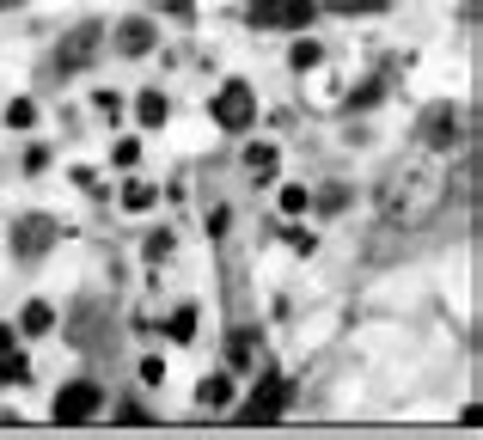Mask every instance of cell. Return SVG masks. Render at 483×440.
<instances>
[{
	"instance_id": "cell-21",
	"label": "cell",
	"mask_w": 483,
	"mask_h": 440,
	"mask_svg": "<svg viewBox=\"0 0 483 440\" xmlns=\"http://www.w3.org/2000/svg\"><path fill=\"white\" fill-rule=\"evenodd\" d=\"M251 25L257 31H276V0H251Z\"/></svg>"
},
{
	"instance_id": "cell-25",
	"label": "cell",
	"mask_w": 483,
	"mask_h": 440,
	"mask_svg": "<svg viewBox=\"0 0 483 440\" xmlns=\"http://www.w3.org/2000/svg\"><path fill=\"white\" fill-rule=\"evenodd\" d=\"M166 251H172V233H153V238H147V257H153V263H160Z\"/></svg>"
},
{
	"instance_id": "cell-14",
	"label": "cell",
	"mask_w": 483,
	"mask_h": 440,
	"mask_svg": "<svg viewBox=\"0 0 483 440\" xmlns=\"http://www.w3.org/2000/svg\"><path fill=\"white\" fill-rule=\"evenodd\" d=\"M135 116H141V129H160V123L172 116V104L160 99V92H141V99H135Z\"/></svg>"
},
{
	"instance_id": "cell-23",
	"label": "cell",
	"mask_w": 483,
	"mask_h": 440,
	"mask_svg": "<svg viewBox=\"0 0 483 440\" xmlns=\"http://www.w3.org/2000/svg\"><path fill=\"white\" fill-rule=\"evenodd\" d=\"M331 6H337V13H385L392 0H331Z\"/></svg>"
},
{
	"instance_id": "cell-22",
	"label": "cell",
	"mask_w": 483,
	"mask_h": 440,
	"mask_svg": "<svg viewBox=\"0 0 483 440\" xmlns=\"http://www.w3.org/2000/svg\"><path fill=\"white\" fill-rule=\"evenodd\" d=\"M92 110H99V116H110V123H116V116H123V99H116V92H92Z\"/></svg>"
},
{
	"instance_id": "cell-4",
	"label": "cell",
	"mask_w": 483,
	"mask_h": 440,
	"mask_svg": "<svg viewBox=\"0 0 483 440\" xmlns=\"http://www.w3.org/2000/svg\"><path fill=\"white\" fill-rule=\"evenodd\" d=\"M104 43H110V31H104V25H73V31L62 37V49H56V68H62V73L92 68V62L104 56Z\"/></svg>"
},
{
	"instance_id": "cell-16",
	"label": "cell",
	"mask_w": 483,
	"mask_h": 440,
	"mask_svg": "<svg viewBox=\"0 0 483 440\" xmlns=\"http://www.w3.org/2000/svg\"><path fill=\"white\" fill-rule=\"evenodd\" d=\"M166 337L172 342H196V306H177L172 318H166Z\"/></svg>"
},
{
	"instance_id": "cell-10",
	"label": "cell",
	"mask_w": 483,
	"mask_h": 440,
	"mask_svg": "<svg viewBox=\"0 0 483 440\" xmlns=\"http://www.w3.org/2000/svg\"><path fill=\"white\" fill-rule=\"evenodd\" d=\"M251 349H257V331H251V324H239V331L227 337V373H245V367H251Z\"/></svg>"
},
{
	"instance_id": "cell-13",
	"label": "cell",
	"mask_w": 483,
	"mask_h": 440,
	"mask_svg": "<svg viewBox=\"0 0 483 440\" xmlns=\"http://www.w3.org/2000/svg\"><path fill=\"white\" fill-rule=\"evenodd\" d=\"M276 166H281V153H276V147H270V141H263V147H251V153H245V171H251V177H257V184H270V177H276Z\"/></svg>"
},
{
	"instance_id": "cell-2",
	"label": "cell",
	"mask_w": 483,
	"mask_h": 440,
	"mask_svg": "<svg viewBox=\"0 0 483 440\" xmlns=\"http://www.w3.org/2000/svg\"><path fill=\"white\" fill-rule=\"evenodd\" d=\"M465 135H471V123H465V110H459V104H428V110H422V129H416L422 147L447 153L453 141H465Z\"/></svg>"
},
{
	"instance_id": "cell-11",
	"label": "cell",
	"mask_w": 483,
	"mask_h": 440,
	"mask_svg": "<svg viewBox=\"0 0 483 440\" xmlns=\"http://www.w3.org/2000/svg\"><path fill=\"white\" fill-rule=\"evenodd\" d=\"M19 331H25V337H49V331H56V306L31 300L25 312H19Z\"/></svg>"
},
{
	"instance_id": "cell-9",
	"label": "cell",
	"mask_w": 483,
	"mask_h": 440,
	"mask_svg": "<svg viewBox=\"0 0 483 440\" xmlns=\"http://www.w3.org/2000/svg\"><path fill=\"white\" fill-rule=\"evenodd\" d=\"M318 0H276V31H306Z\"/></svg>"
},
{
	"instance_id": "cell-18",
	"label": "cell",
	"mask_w": 483,
	"mask_h": 440,
	"mask_svg": "<svg viewBox=\"0 0 483 440\" xmlns=\"http://www.w3.org/2000/svg\"><path fill=\"white\" fill-rule=\"evenodd\" d=\"M288 62H294V68L306 73V68H318V62H324V49H318V43H312V37H300V43H294V56H288Z\"/></svg>"
},
{
	"instance_id": "cell-3",
	"label": "cell",
	"mask_w": 483,
	"mask_h": 440,
	"mask_svg": "<svg viewBox=\"0 0 483 440\" xmlns=\"http://www.w3.org/2000/svg\"><path fill=\"white\" fill-rule=\"evenodd\" d=\"M214 123H220L227 135H245V129L257 123V92H251L245 80H227V86L214 92Z\"/></svg>"
},
{
	"instance_id": "cell-5",
	"label": "cell",
	"mask_w": 483,
	"mask_h": 440,
	"mask_svg": "<svg viewBox=\"0 0 483 440\" xmlns=\"http://www.w3.org/2000/svg\"><path fill=\"white\" fill-rule=\"evenodd\" d=\"M99 410H104V392L92 385V379H68V385L56 392V422H68V428L92 422Z\"/></svg>"
},
{
	"instance_id": "cell-20",
	"label": "cell",
	"mask_w": 483,
	"mask_h": 440,
	"mask_svg": "<svg viewBox=\"0 0 483 440\" xmlns=\"http://www.w3.org/2000/svg\"><path fill=\"white\" fill-rule=\"evenodd\" d=\"M306 208H312L306 184H288V190H281V214H306Z\"/></svg>"
},
{
	"instance_id": "cell-26",
	"label": "cell",
	"mask_w": 483,
	"mask_h": 440,
	"mask_svg": "<svg viewBox=\"0 0 483 440\" xmlns=\"http://www.w3.org/2000/svg\"><path fill=\"white\" fill-rule=\"evenodd\" d=\"M141 379H147V385H160V379H166V367H160V355H147V361H141Z\"/></svg>"
},
{
	"instance_id": "cell-15",
	"label": "cell",
	"mask_w": 483,
	"mask_h": 440,
	"mask_svg": "<svg viewBox=\"0 0 483 440\" xmlns=\"http://www.w3.org/2000/svg\"><path fill=\"white\" fill-rule=\"evenodd\" d=\"M0 385H31V361L13 355V349H0Z\"/></svg>"
},
{
	"instance_id": "cell-12",
	"label": "cell",
	"mask_w": 483,
	"mask_h": 440,
	"mask_svg": "<svg viewBox=\"0 0 483 440\" xmlns=\"http://www.w3.org/2000/svg\"><path fill=\"white\" fill-rule=\"evenodd\" d=\"M196 404L227 410V404H233V373H214V379H203V385H196Z\"/></svg>"
},
{
	"instance_id": "cell-19",
	"label": "cell",
	"mask_w": 483,
	"mask_h": 440,
	"mask_svg": "<svg viewBox=\"0 0 483 440\" xmlns=\"http://www.w3.org/2000/svg\"><path fill=\"white\" fill-rule=\"evenodd\" d=\"M6 123H13V129H31V123H37V104L31 99H13V104H6Z\"/></svg>"
},
{
	"instance_id": "cell-8",
	"label": "cell",
	"mask_w": 483,
	"mask_h": 440,
	"mask_svg": "<svg viewBox=\"0 0 483 440\" xmlns=\"http://www.w3.org/2000/svg\"><path fill=\"white\" fill-rule=\"evenodd\" d=\"M110 43H116V56H147V49L160 43V25H147V19H123V25L110 31Z\"/></svg>"
},
{
	"instance_id": "cell-28",
	"label": "cell",
	"mask_w": 483,
	"mask_h": 440,
	"mask_svg": "<svg viewBox=\"0 0 483 440\" xmlns=\"http://www.w3.org/2000/svg\"><path fill=\"white\" fill-rule=\"evenodd\" d=\"M281 238H288L294 251H306V257H312V233H300V227H288V233H281Z\"/></svg>"
},
{
	"instance_id": "cell-24",
	"label": "cell",
	"mask_w": 483,
	"mask_h": 440,
	"mask_svg": "<svg viewBox=\"0 0 483 440\" xmlns=\"http://www.w3.org/2000/svg\"><path fill=\"white\" fill-rule=\"evenodd\" d=\"M116 422H123V428H147L153 416H147V410H141V404H123V410H116Z\"/></svg>"
},
{
	"instance_id": "cell-29",
	"label": "cell",
	"mask_w": 483,
	"mask_h": 440,
	"mask_svg": "<svg viewBox=\"0 0 483 440\" xmlns=\"http://www.w3.org/2000/svg\"><path fill=\"white\" fill-rule=\"evenodd\" d=\"M0 349H13V324H0Z\"/></svg>"
},
{
	"instance_id": "cell-6",
	"label": "cell",
	"mask_w": 483,
	"mask_h": 440,
	"mask_svg": "<svg viewBox=\"0 0 483 440\" xmlns=\"http://www.w3.org/2000/svg\"><path fill=\"white\" fill-rule=\"evenodd\" d=\"M56 238H62V220H49V214H25V220H13V257L37 263Z\"/></svg>"
},
{
	"instance_id": "cell-27",
	"label": "cell",
	"mask_w": 483,
	"mask_h": 440,
	"mask_svg": "<svg viewBox=\"0 0 483 440\" xmlns=\"http://www.w3.org/2000/svg\"><path fill=\"white\" fill-rule=\"evenodd\" d=\"M343 203H349V190H324V196H318V208H324V214H337Z\"/></svg>"
},
{
	"instance_id": "cell-7",
	"label": "cell",
	"mask_w": 483,
	"mask_h": 440,
	"mask_svg": "<svg viewBox=\"0 0 483 440\" xmlns=\"http://www.w3.org/2000/svg\"><path fill=\"white\" fill-rule=\"evenodd\" d=\"M288 398H294V385L281 379V373H263V385L245 398L239 422H281V410H288Z\"/></svg>"
},
{
	"instance_id": "cell-17",
	"label": "cell",
	"mask_w": 483,
	"mask_h": 440,
	"mask_svg": "<svg viewBox=\"0 0 483 440\" xmlns=\"http://www.w3.org/2000/svg\"><path fill=\"white\" fill-rule=\"evenodd\" d=\"M153 196H160V190H153V184H147V177H135V184H129V190H123V208H153Z\"/></svg>"
},
{
	"instance_id": "cell-1",
	"label": "cell",
	"mask_w": 483,
	"mask_h": 440,
	"mask_svg": "<svg viewBox=\"0 0 483 440\" xmlns=\"http://www.w3.org/2000/svg\"><path fill=\"white\" fill-rule=\"evenodd\" d=\"M453 196V177L441 171V160H398L380 184V214L392 227H422L435 220Z\"/></svg>"
}]
</instances>
